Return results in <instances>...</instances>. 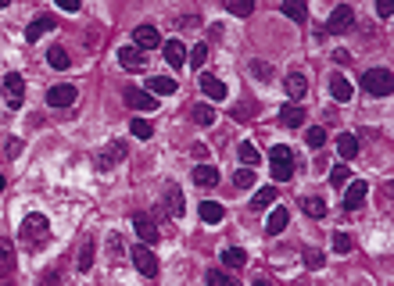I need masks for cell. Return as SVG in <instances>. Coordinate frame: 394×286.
Returning <instances> with one entry per match:
<instances>
[{"label":"cell","mask_w":394,"mask_h":286,"mask_svg":"<svg viewBox=\"0 0 394 286\" xmlns=\"http://www.w3.org/2000/svg\"><path fill=\"white\" fill-rule=\"evenodd\" d=\"M19 240H22V247H29V250H40L47 240H51V222H47V215H40V211H33L25 222H22V229H19Z\"/></svg>","instance_id":"1"},{"label":"cell","mask_w":394,"mask_h":286,"mask_svg":"<svg viewBox=\"0 0 394 286\" xmlns=\"http://www.w3.org/2000/svg\"><path fill=\"white\" fill-rule=\"evenodd\" d=\"M294 168H297V161H294V154H291V147H273L269 151V172H273V179L276 183H287L291 176H294Z\"/></svg>","instance_id":"2"},{"label":"cell","mask_w":394,"mask_h":286,"mask_svg":"<svg viewBox=\"0 0 394 286\" xmlns=\"http://www.w3.org/2000/svg\"><path fill=\"white\" fill-rule=\"evenodd\" d=\"M391 72L387 68H369L366 75H362V86H366V93H373V97H387L391 93Z\"/></svg>","instance_id":"3"},{"label":"cell","mask_w":394,"mask_h":286,"mask_svg":"<svg viewBox=\"0 0 394 286\" xmlns=\"http://www.w3.org/2000/svg\"><path fill=\"white\" fill-rule=\"evenodd\" d=\"M4 101H8L11 111L22 107V101H25V79H22L19 72H8V75H4Z\"/></svg>","instance_id":"4"},{"label":"cell","mask_w":394,"mask_h":286,"mask_svg":"<svg viewBox=\"0 0 394 286\" xmlns=\"http://www.w3.org/2000/svg\"><path fill=\"white\" fill-rule=\"evenodd\" d=\"M355 25V11L348 4H341L334 8V14H330V22H326V33H334V36H344L348 29Z\"/></svg>","instance_id":"5"},{"label":"cell","mask_w":394,"mask_h":286,"mask_svg":"<svg viewBox=\"0 0 394 286\" xmlns=\"http://www.w3.org/2000/svg\"><path fill=\"white\" fill-rule=\"evenodd\" d=\"M133 265H136V272H140V276H147V279L158 276V258H154V250H151L147 244L133 247Z\"/></svg>","instance_id":"6"},{"label":"cell","mask_w":394,"mask_h":286,"mask_svg":"<svg viewBox=\"0 0 394 286\" xmlns=\"http://www.w3.org/2000/svg\"><path fill=\"white\" fill-rule=\"evenodd\" d=\"M122 157H125V143H108L104 151L93 154V168H97V172H112V165L122 161Z\"/></svg>","instance_id":"7"},{"label":"cell","mask_w":394,"mask_h":286,"mask_svg":"<svg viewBox=\"0 0 394 286\" xmlns=\"http://www.w3.org/2000/svg\"><path fill=\"white\" fill-rule=\"evenodd\" d=\"M125 104H130L133 111H158V97L154 93H147V90H140V86H125Z\"/></svg>","instance_id":"8"},{"label":"cell","mask_w":394,"mask_h":286,"mask_svg":"<svg viewBox=\"0 0 394 286\" xmlns=\"http://www.w3.org/2000/svg\"><path fill=\"white\" fill-rule=\"evenodd\" d=\"M133 229L140 236V244H147V247H154L158 240H162V229H158L154 218H147V215H133Z\"/></svg>","instance_id":"9"},{"label":"cell","mask_w":394,"mask_h":286,"mask_svg":"<svg viewBox=\"0 0 394 286\" xmlns=\"http://www.w3.org/2000/svg\"><path fill=\"white\" fill-rule=\"evenodd\" d=\"M366 194H369V186L362 183V179L348 183V190H344V200H341V208H344V211H358L362 204H366Z\"/></svg>","instance_id":"10"},{"label":"cell","mask_w":394,"mask_h":286,"mask_svg":"<svg viewBox=\"0 0 394 286\" xmlns=\"http://www.w3.org/2000/svg\"><path fill=\"white\" fill-rule=\"evenodd\" d=\"M75 97H79V90H75L72 83H61V86L47 90V104H51V107H72Z\"/></svg>","instance_id":"11"},{"label":"cell","mask_w":394,"mask_h":286,"mask_svg":"<svg viewBox=\"0 0 394 286\" xmlns=\"http://www.w3.org/2000/svg\"><path fill=\"white\" fill-rule=\"evenodd\" d=\"M119 65L125 72H144L147 68V54L140 51V47H122V51H119Z\"/></svg>","instance_id":"12"},{"label":"cell","mask_w":394,"mask_h":286,"mask_svg":"<svg viewBox=\"0 0 394 286\" xmlns=\"http://www.w3.org/2000/svg\"><path fill=\"white\" fill-rule=\"evenodd\" d=\"M133 40H136L133 47H140L144 54L154 51V47H162V33H158L154 25H136V29H133Z\"/></svg>","instance_id":"13"},{"label":"cell","mask_w":394,"mask_h":286,"mask_svg":"<svg viewBox=\"0 0 394 286\" xmlns=\"http://www.w3.org/2000/svg\"><path fill=\"white\" fill-rule=\"evenodd\" d=\"M197 86H201L204 93H208L212 101H226V97H230V90H226V83H223V79H219V75H212V72H201V79H197Z\"/></svg>","instance_id":"14"},{"label":"cell","mask_w":394,"mask_h":286,"mask_svg":"<svg viewBox=\"0 0 394 286\" xmlns=\"http://www.w3.org/2000/svg\"><path fill=\"white\" fill-rule=\"evenodd\" d=\"M162 54H165V61H169L172 68H183L186 65V47L180 40H165L162 43Z\"/></svg>","instance_id":"15"},{"label":"cell","mask_w":394,"mask_h":286,"mask_svg":"<svg viewBox=\"0 0 394 286\" xmlns=\"http://www.w3.org/2000/svg\"><path fill=\"white\" fill-rule=\"evenodd\" d=\"M283 90H287V97L301 101L305 93H308V79H305V72H291L287 79H283Z\"/></svg>","instance_id":"16"},{"label":"cell","mask_w":394,"mask_h":286,"mask_svg":"<svg viewBox=\"0 0 394 286\" xmlns=\"http://www.w3.org/2000/svg\"><path fill=\"white\" fill-rule=\"evenodd\" d=\"M51 29H58V25H54V18H51V14H40V18H33V22H29V29H25V40H29V43H36L40 36H47V33H51Z\"/></svg>","instance_id":"17"},{"label":"cell","mask_w":394,"mask_h":286,"mask_svg":"<svg viewBox=\"0 0 394 286\" xmlns=\"http://www.w3.org/2000/svg\"><path fill=\"white\" fill-rule=\"evenodd\" d=\"M280 122L287 125V129H301V125H305V107L283 104V107H280Z\"/></svg>","instance_id":"18"},{"label":"cell","mask_w":394,"mask_h":286,"mask_svg":"<svg viewBox=\"0 0 394 286\" xmlns=\"http://www.w3.org/2000/svg\"><path fill=\"white\" fill-rule=\"evenodd\" d=\"M287 222H291V211H287V208H273V211H269V222H265V233L280 236L283 229H287Z\"/></svg>","instance_id":"19"},{"label":"cell","mask_w":394,"mask_h":286,"mask_svg":"<svg viewBox=\"0 0 394 286\" xmlns=\"http://www.w3.org/2000/svg\"><path fill=\"white\" fill-rule=\"evenodd\" d=\"M194 183L204 186V190L219 186V168H215V165H197V168H194Z\"/></svg>","instance_id":"20"},{"label":"cell","mask_w":394,"mask_h":286,"mask_svg":"<svg viewBox=\"0 0 394 286\" xmlns=\"http://www.w3.org/2000/svg\"><path fill=\"white\" fill-rule=\"evenodd\" d=\"M147 93H154V97H169V93H176V79L169 75H154L147 83Z\"/></svg>","instance_id":"21"},{"label":"cell","mask_w":394,"mask_h":286,"mask_svg":"<svg viewBox=\"0 0 394 286\" xmlns=\"http://www.w3.org/2000/svg\"><path fill=\"white\" fill-rule=\"evenodd\" d=\"M337 151H341L344 161L358 157V136H355V133H341V136H337Z\"/></svg>","instance_id":"22"},{"label":"cell","mask_w":394,"mask_h":286,"mask_svg":"<svg viewBox=\"0 0 394 286\" xmlns=\"http://www.w3.org/2000/svg\"><path fill=\"white\" fill-rule=\"evenodd\" d=\"M330 93H334V101H352V93H355V86L348 83V79H344V75H334V79H330Z\"/></svg>","instance_id":"23"},{"label":"cell","mask_w":394,"mask_h":286,"mask_svg":"<svg viewBox=\"0 0 394 286\" xmlns=\"http://www.w3.org/2000/svg\"><path fill=\"white\" fill-rule=\"evenodd\" d=\"M280 11L287 14L291 22H305V18H308V8H305V0H283V4H280Z\"/></svg>","instance_id":"24"},{"label":"cell","mask_w":394,"mask_h":286,"mask_svg":"<svg viewBox=\"0 0 394 286\" xmlns=\"http://www.w3.org/2000/svg\"><path fill=\"white\" fill-rule=\"evenodd\" d=\"M301 211L308 218H326V200L323 197H301Z\"/></svg>","instance_id":"25"},{"label":"cell","mask_w":394,"mask_h":286,"mask_svg":"<svg viewBox=\"0 0 394 286\" xmlns=\"http://www.w3.org/2000/svg\"><path fill=\"white\" fill-rule=\"evenodd\" d=\"M223 8L233 11L236 18H251L255 14V0H223Z\"/></svg>","instance_id":"26"},{"label":"cell","mask_w":394,"mask_h":286,"mask_svg":"<svg viewBox=\"0 0 394 286\" xmlns=\"http://www.w3.org/2000/svg\"><path fill=\"white\" fill-rule=\"evenodd\" d=\"M201 218L215 226V222H223V218H226V211H223V204H215V200H201Z\"/></svg>","instance_id":"27"},{"label":"cell","mask_w":394,"mask_h":286,"mask_svg":"<svg viewBox=\"0 0 394 286\" xmlns=\"http://www.w3.org/2000/svg\"><path fill=\"white\" fill-rule=\"evenodd\" d=\"M276 200V190L273 186H262L255 197H251V211H262V208H269V204Z\"/></svg>","instance_id":"28"},{"label":"cell","mask_w":394,"mask_h":286,"mask_svg":"<svg viewBox=\"0 0 394 286\" xmlns=\"http://www.w3.org/2000/svg\"><path fill=\"white\" fill-rule=\"evenodd\" d=\"M223 265H226V268H244V265H247V254H244L241 247H226V250H223Z\"/></svg>","instance_id":"29"},{"label":"cell","mask_w":394,"mask_h":286,"mask_svg":"<svg viewBox=\"0 0 394 286\" xmlns=\"http://www.w3.org/2000/svg\"><path fill=\"white\" fill-rule=\"evenodd\" d=\"M165 208H169V215H176V218L183 215V194H180L176 186L165 190Z\"/></svg>","instance_id":"30"},{"label":"cell","mask_w":394,"mask_h":286,"mask_svg":"<svg viewBox=\"0 0 394 286\" xmlns=\"http://www.w3.org/2000/svg\"><path fill=\"white\" fill-rule=\"evenodd\" d=\"M47 61H51V68H69L72 65V57H69V51H65V47H51V54H47Z\"/></svg>","instance_id":"31"},{"label":"cell","mask_w":394,"mask_h":286,"mask_svg":"<svg viewBox=\"0 0 394 286\" xmlns=\"http://www.w3.org/2000/svg\"><path fill=\"white\" fill-rule=\"evenodd\" d=\"M11 268H14V244L0 240V272H11Z\"/></svg>","instance_id":"32"},{"label":"cell","mask_w":394,"mask_h":286,"mask_svg":"<svg viewBox=\"0 0 394 286\" xmlns=\"http://www.w3.org/2000/svg\"><path fill=\"white\" fill-rule=\"evenodd\" d=\"M130 133H133L136 140H151V136H154V125H151L147 118H133V122H130Z\"/></svg>","instance_id":"33"},{"label":"cell","mask_w":394,"mask_h":286,"mask_svg":"<svg viewBox=\"0 0 394 286\" xmlns=\"http://www.w3.org/2000/svg\"><path fill=\"white\" fill-rule=\"evenodd\" d=\"M305 143H308L312 151H323V143H326V129H323V125H312V129L305 133Z\"/></svg>","instance_id":"34"},{"label":"cell","mask_w":394,"mask_h":286,"mask_svg":"<svg viewBox=\"0 0 394 286\" xmlns=\"http://www.w3.org/2000/svg\"><path fill=\"white\" fill-rule=\"evenodd\" d=\"M190 115H194L197 125H212V122H215V107H212V104H197Z\"/></svg>","instance_id":"35"},{"label":"cell","mask_w":394,"mask_h":286,"mask_svg":"<svg viewBox=\"0 0 394 286\" xmlns=\"http://www.w3.org/2000/svg\"><path fill=\"white\" fill-rule=\"evenodd\" d=\"M204 61H208V43H197L190 54H186V65H194V68H204Z\"/></svg>","instance_id":"36"},{"label":"cell","mask_w":394,"mask_h":286,"mask_svg":"<svg viewBox=\"0 0 394 286\" xmlns=\"http://www.w3.org/2000/svg\"><path fill=\"white\" fill-rule=\"evenodd\" d=\"M236 154H241L244 165H258V161H262V154H258L255 143H241V151H236Z\"/></svg>","instance_id":"37"},{"label":"cell","mask_w":394,"mask_h":286,"mask_svg":"<svg viewBox=\"0 0 394 286\" xmlns=\"http://www.w3.org/2000/svg\"><path fill=\"white\" fill-rule=\"evenodd\" d=\"M208 286H241V283L230 279V276L223 272V268H212V272H208Z\"/></svg>","instance_id":"38"},{"label":"cell","mask_w":394,"mask_h":286,"mask_svg":"<svg viewBox=\"0 0 394 286\" xmlns=\"http://www.w3.org/2000/svg\"><path fill=\"white\" fill-rule=\"evenodd\" d=\"M233 186H241V190L255 186V172H251V168H241V172H236V176H233Z\"/></svg>","instance_id":"39"},{"label":"cell","mask_w":394,"mask_h":286,"mask_svg":"<svg viewBox=\"0 0 394 286\" xmlns=\"http://www.w3.org/2000/svg\"><path fill=\"white\" fill-rule=\"evenodd\" d=\"M93 265V244H83V250H79V272H90Z\"/></svg>","instance_id":"40"},{"label":"cell","mask_w":394,"mask_h":286,"mask_svg":"<svg viewBox=\"0 0 394 286\" xmlns=\"http://www.w3.org/2000/svg\"><path fill=\"white\" fill-rule=\"evenodd\" d=\"M323 265H326L323 250H305V268H312V272H315V268H323Z\"/></svg>","instance_id":"41"},{"label":"cell","mask_w":394,"mask_h":286,"mask_svg":"<svg viewBox=\"0 0 394 286\" xmlns=\"http://www.w3.org/2000/svg\"><path fill=\"white\" fill-rule=\"evenodd\" d=\"M352 247H355V244H352L348 233H337V236H334V250H337V254H348Z\"/></svg>","instance_id":"42"},{"label":"cell","mask_w":394,"mask_h":286,"mask_svg":"<svg viewBox=\"0 0 394 286\" xmlns=\"http://www.w3.org/2000/svg\"><path fill=\"white\" fill-rule=\"evenodd\" d=\"M330 183H334V186H344V183H348V165L330 168Z\"/></svg>","instance_id":"43"},{"label":"cell","mask_w":394,"mask_h":286,"mask_svg":"<svg viewBox=\"0 0 394 286\" xmlns=\"http://www.w3.org/2000/svg\"><path fill=\"white\" fill-rule=\"evenodd\" d=\"M376 11H380V18H391V14H394V0H376Z\"/></svg>","instance_id":"44"},{"label":"cell","mask_w":394,"mask_h":286,"mask_svg":"<svg viewBox=\"0 0 394 286\" xmlns=\"http://www.w3.org/2000/svg\"><path fill=\"white\" fill-rule=\"evenodd\" d=\"M251 72H255L258 79H269V75H273V68H269V65H262V61H255V65H251Z\"/></svg>","instance_id":"45"},{"label":"cell","mask_w":394,"mask_h":286,"mask_svg":"<svg viewBox=\"0 0 394 286\" xmlns=\"http://www.w3.org/2000/svg\"><path fill=\"white\" fill-rule=\"evenodd\" d=\"M61 11H79V0H54Z\"/></svg>","instance_id":"46"},{"label":"cell","mask_w":394,"mask_h":286,"mask_svg":"<svg viewBox=\"0 0 394 286\" xmlns=\"http://www.w3.org/2000/svg\"><path fill=\"white\" fill-rule=\"evenodd\" d=\"M108 247H112V254H122V240H119V236H108Z\"/></svg>","instance_id":"47"},{"label":"cell","mask_w":394,"mask_h":286,"mask_svg":"<svg viewBox=\"0 0 394 286\" xmlns=\"http://www.w3.org/2000/svg\"><path fill=\"white\" fill-rule=\"evenodd\" d=\"M19 151H22V140H19V136L8 140V154H19Z\"/></svg>","instance_id":"48"},{"label":"cell","mask_w":394,"mask_h":286,"mask_svg":"<svg viewBox=\"0 0 394 286\" xmlns=\"http://www.w3.org/2000/svg\"><path fill=\"white\" fill-rule=\"evenodd\" d=\"M251 286H273V279H265V276H255V283Z\"/></svg>","instance_id":"49"},{"label":"cell","mask_w":394,"mask_h":286,"mask_svg":"<svg viewBox=\"0 0 394 286\" xmlns=\"http://www.w3.org/2000/svg\"><path fill=\"white\" fill-rule=\"evenodd\" d=\"M4 186H8V179H4V176H0V190H4Z\"/></svg>","instance_id":"50"},{"label":"cell","mask_w":394,"mask_h":286,"mask_svg":"<svg viewBox=\"0 0 394 286\" xmlns=\"http://www.w3.org/2000/svg\"><path fill=\"white\" fill-rule=\"evenodd\" d=\"M8 4H11V0H0V8H8Z\"/></svg>","instance_id":"51"},{"label":"cell","mask_w":394,"mask_h":286,"mask_svg":"<svg viewBox=\"0 0 394 286\" xmlns=\"http://www.w3.org/2000/svg\"><path fill=\"white\" fill-rule=\"evenodd\" d=\"M0 286H11V283H0Z\"/></svg>","instance_id":"52"}]
</instances>
